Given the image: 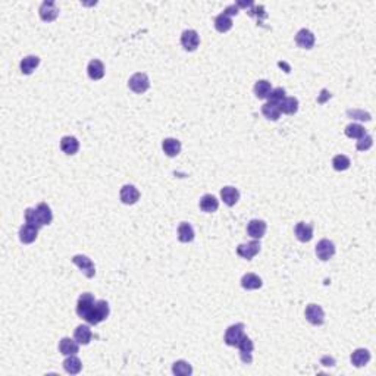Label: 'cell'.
<instances>
[{
	"mask_svg": "<svg viewBox=\"0 0 376 376\" xmlns=\"http://www.w3.org/2000/svg\"><path fill=\"white\" fill-rule=\"evenodd\" d=\"M109 313H110V309H109L107 301L106 300H97L94 307L91 309V312L88 313V316L84 320L88 325H99L100 322L107 319Z\"/></svg>",
	"mask_w": 376,
	"mask_h": 376,
	"instance_id": "obj_1",
	"label": "cell"
},
{
	"mask_svg": "<svg viewBox=\"0 0 376 376\" xmlns=\"http://www.w3.org/2000/svg\"><path fill=\"white\" fill-rule=\"evenodd\" d=\"M128 87H129L134 93L143 94V93H146V91L150 88V80H148V77H147L144 72H137V74H134V75L129 78Z\"/></svg>",
	"mask_w": 376,
	"mask_h": 376,
	"instance_id": "obj_2",
	"label": "cell"
},
{
	"mask_svg": "<svg viewBox=\"0 0 376 376\" xmlns=\"http://www.w3.org/2000/svg\"><path fill=\"white\" fill-rule=\"evenodd\" d=\"M96 301H97V300L94 298L93 294H90V292L81 294L80 298H78V303H77V314H78L81 319H85V317L88 316V313L91 312V309L94 307Z\"/></svg>",
	"mask_w": 376,
	"mask_h": 376,
	"instance_id": "obj_3",
	"label": "cell"
},
{
	"mask_svg": "<svg viewBox=\"0 0 376 376\" xmlns=\"http://www.w3.org/2000/svg\"><path fill=\"white\" fill-rule=\"evenodd\" d=\"M244 323H235V325H231L227 332H225V344L230 345V347H237L238 342L241 341V338L244 336Z\"/></svg>",
	"mask_w": 376,
	"mask_h": 376,
	"instance_id": "obj_4",
	"label": "cell"
},
{
	"mask_svg": "<svg viewBox=\"0 0 376 376\" xmlns=\"http://www.w3.org/2000/svg\"><path fill=\"white\" fill-rule=\"evenodd\" d=\"M39 12H40V18L44 22H52L59 17V8L56 6V2H53V0H44Z\"/></svg>",
	"mask_w": 376,
	"mask_h": 376,
	"instance_id": "obj_5",
	"label": "cell"
},
{
	"mask_svg": "<svg viewBox=\"0 0 376 376\" xmlns=\"http://www.w3.org/2000/svg\"><path fill=\"white\" fill-rule=\"evenodd\" d=\"M181 44L187 52H194L200 44V37L196 30H185L181 36Z\"/></svg>",
	"mask_w": 376,
	"mask_h": 376,
	"instance_id": "obj_6",
	"label": "cell"
},
{
	"mask_svg": "<svg viewBox=\"0 0 376 376\" xmlns=\"http://www.w3.org/2000/svg\"><path fill=\"white\" fill-rule=\"evenodd\" d=\"M72 263L77 265V266L81 269V272H83L87 278H94V275H96V266H94V263L91 262L90 257H87V256H84V254H77V256L72 257Z\"/></svg>",
	"mask_w": 376,
	"mask_h": 376,
	"instance_id": "obj_7",
	"label": "cell"
},
{
	"mask_svg": "<svg viewBox=\"0 0 376 376\" xmlns=\"http://www.w3.org/2000/svg\"><path fill=\"white\" fill-rule=\"evenodd\" d=\"M306 319L314 326H320L325 322V312L319 304H309L306 307Z\"/></svg>",
	"mask_w": 376,
	"mask_h": 376,
	"instance_id": "obj_8",
	"label": "cell"
},
{
	"mask_svg": "<svg viewBox=\"0 0 376 376\" xmlns=\"http://www.w3.org/2000/svg\"><path fill=\"white\" fill-rule=\"evenodd\" d=\"M260 251V243L259 240H253V241H249V243H244V244H240L237 247V254L243 259H247V260H251L256 254H259Z\"/></svg>",
	"mask_w": 376,
	"mask_h": 376,
	"instance_id": "obj_9",
	"label": "cell"
},
{
	"mask_svg": "<svg viewBox=\"0 0 376 376\" xmlns=\"http://www.w3.org/2000/svg\"><path fill=\"white\" fill-rule=\"evenodd\" d=\"M334 254H335V244H334L332 241L323 238V240H320V241L317 243V246H316V256H317L320 260L326 262V260H329L331 257H334Z\"/></svg>",
	"mask_w": 376,
	"mask_h": 376,
	"instance_id": "obj_10",
	"label": "cell"
},
{
	"mask_svg": "<svg viewBox=\"0 0 376 376\" xmlns=\"http://www.w3.org/2000/svg\"><path fill=\"white\" fill-rule=\"evenodd\" d=\"M268 230V225L265 221L262 219H251L247 225V234L253 238V240H260L265 237Z\"/></svg>",
	"mask_w": 376,
	"mask_h": 376,
	"instance_id": "obj_11",
	"label": "cell"
},
{
	"mask_svg": "<svg viewBox=\"0 0 376 376\" xmlns=\"http://www.w3.org/2000/svg\"><path fill=\"white\" fill-rule=\"evenodd\" d=\"M314 42H316L314 34H313L310 30H307V28H301V30L297 33V36H295V43H297V46L301 47V49H306V50H310V49L314 46Z\"/></svg>",
	"mask_w": 376,
	"mask_h": 376,
	"instance_id": "obj_12",
	"label": "cell"
},
{
	"mask_svg": "<svg viewBox=\"0 0 376 376\" xmlns=\"http://www.w3.org/2000/svg\"><path fill=\"white\" fill-rule=\"evenodd\" d=\"M238 348H240V355H241V360L246 363V364H250L251 361H253V355H251V353H253V350H254V344H253V341L249 338V336H243L241 338V341L238 342V345H237Z\"/></svg>",
	"mask_w": 376,
	"mask_h": 376,
	"instance_id": "obj_13",
	"label": "cell"
},
{
	"mask_svg": "<svg viewBox=\"0 0 376 376\" xmlns=\"http://www.w3.org/2000/svg\"><path fill=\"white\" fill-rule=\"evenodd\" d=\"M138 199H140V191L134 185L126 184L121 188V202L124 205H135Z\"/></svg>",
	"mask_w": 376,
	"mask_h": 376,
	"instance_id": "obj_14",
	"label": "cell"
},
{
	"mask_svg": "<svg viewBox=\"0 0 376 376\" xmlns=\"http://www.w3.org/2000/svg\"><path fill=\"white\" fill-rule=\"evenodd\" d=\"M39 230L37 227H33L30 224H24L21 228H20V240L21 243L24 244H31L37 240V235H39Z\"/></svg>",
	"mask_w": 376,
	"mask_h": 376,
	"instance_id": "obj_15",
	"label": "cell"
},
{
	"mask_svg": "<svg viewBox=\"0 0 376 376\" xmlns=\"http://www.w3.org/2000/svg\"><path fill=\"white\" fill-rule=\"evenodd\" d=\"M221 197H222V200H224V203H225L227 206L232 208V206H235V205L238 203V200H240V191L237 190L235 187L228 185V187H224L222 190H221Z\"/></svg>",
	"mask_w": 376,
	"mask_h": 376,
	"instance_id": "obj_16",
	"label": "cell"
},
{
	"mask_svg": "<svg viewBox=\"0 0 376 376\" xmlns=\"http://www.w3.org/2000/svg\"><path fill=\"white\" fill-rule=\"evenodd\" d=\"M295 237L298 238V241L301 243H309L313 238V225L312 224H306V222H298L295 225Z\"/></svg>",
	"mask_w": 376,
	"mask_h": 376,
	"instance_id": "obj_17",
	"label": "cell"
},
{
	"mask_svg": "<svg viewBox=\"0 0 376 376\" xmlns=\"http://www.w3.org/2000/svg\"><path fill=\"white\" fill-rule=\"evenodd\" d=\"M78 350H80V344L77 342V339H72L69 336L62 338L59 342V351L63 355H74L78 353Z\"/></svg>",
	"mask_w": 376,
	"mask_h": 376,
	"instance_id": "obj_18",
	"label": "cell"
},
{
	"mask_svg": "<svg viewBox=\"0 0 376 376\" xmlns=\"http://www.w3.org/2000/svg\"><path fill=\"white\" fill-rule=\"evenodd\" d=\"M61 148H62V151L65 154L72 156V154H75L80 150V141L75 137H72V135H65L61 140Z\"/></svg>",
	"mask_w": 376,
	"mask_h": 376,
	"instance_id": "obj_19",
	"label": "cell"
},
{
	"mask_svg": "<svg viewBox=\"0 0 376 376\" xmlns=\"http://www.w3.org/2000/svg\"><path fill=\"white\" fill-rule=\"evenodd\" d=\"M87 72H88V77L94 81H99L104 77V65L102 61L99 59H93L90 61L88 63V68H87Z\"/></svg>",
	"mask_w": 376,
	"mask_h": 376,
	"instance_id": "obj_20",
	"label": "cell"
},
{
	"mask_svg": "<svg viewBox=\"0 0 376 376\" xmlns=\"http://www.w3.org/2000/svg\"><path fill=\"white\" fill-rule=\"evenodd\" d=\"M36 213H37V219H39V224L40 227H44V225H49L52 221H53V213H52V209L46 205V203H40L37 208H36Z\"/></svg>",
	"mask_w": 376,
	"mask_h": 376,
	"instance_id": "obj_21",
	"label": "cell"
},
{
	"mask_svg": "<svg viewBox=\"0 0 376 376\" xmlns=\"http://www.w3.org/2000/svg\"><path fill=\"white\" fill-rule=\"evenodd\" d=\"M40 65V58L39 56H25L22 61H21V63H20V68H21V72L24 74V75H31L34 71H36V68Z\"/></svg>",
	"mask_w": 376,
	"mask_h": 376,
	"instance_id": "obj_22",
	"label": "cell"
},
{
	"mask_svg": "<svg viewBox=\"0 0 376 376\" xmlns=\"http://www.w3.org/2000/svg\"><path fill=\"white\" fill-rule=\"evenodd\" d=\"M162 148L166 156L175 157L181 153V141H178L176 138H165L162 143Z\"/></svg>",
	"mask_w": 376,
	"mask_h": 376,
	"instance_id": "obj_23",
	"label": "cell"
},
{
	"mask_svg": "<svg viewBox=\"0 0 376 376\" xmlns=\"http://www.w3.org/2000/svg\"><path fill=\"white\" fill-rule=\"evenodd\" d=\"M370 361V353L366 348H357L351 354V363L355 367H363Z\"/></svg>",
	"mask_w": 376,
	"mask_h": 376,
	"instance_id": "obj_24",
	"label": "cell"
},
{
	"mask_svg": "<svg viewBox=\"0 0 376 376\" xmlns=\"http://www.w3.org/2000/svg\"><path fill=\"white\" fill-rule=\"evenodd\" d=\"M74 338L77 339L78 344L87 345V344H90V341H91V338H93V332H91V329H90L88 325H80V326L75 329Z\"/></svg>",
	"mask_w": 376,
	"mask_h": 376,
	"instance_id": "obj_25",
	"label": "cell"
},
{
	"mask_svg": "<svg viewBox=\"0 0 376 376\" xmlns=\"http://www.w3.org/2000/svg\"><path fill=\"white\" fill-rule=\"evenodd\" d=\"M194 237H196V234H194V230L190 224H187V222L179 224V227H178V240L181 243H191L194 240Z\"/></svg>",
	"mask_w": 376,
	"mask_h": 376,
	"instance_id": "obj_26",
	"label": "cell"
},
{
	"mask_svg": "<svg viewBox=\"0 0 376 376\" xmlns=\"http://www.w3.org/2000/svg\"><path fill=\"white\" fill-rule=\"evenodd\" d=\"M219 208V202L213 194H205L200 199V209L206 213H213Z\"/></svg>",
	"mask_w": 376,
	"mask_h": 376,
	"instance_id": "obj_27",
	"label": "cell"
},
{
	"mask_svg": "<svg viewBox=\"0 0 376 376\" xmlns=\"http://www.w3.org/2000/svg\"><path fill=\"white\" fill-rule=\"evenodd\" d=\"M241 285L244 290L251 291V290H259L263 285V282H262V278L257 276L256 273H246L241 279Z\"/></svg>",
	"mask_w": 376,
	"mask_h": 376,
	"instance_id": "obj_28",
	"label": "cell"
},
{
	"mask_svg": "<svg viewBox=\"0 0 376 376\" xmlns=\"http://www.w3.org/2000/svg\"><path fill=\"white\" fill-rule=\"evenodd\" d=\"M63 369L69 375H77L83 370V363L75 354L68 355V358H65V361H63Z\"/></svg>",
	"mask_w": 376,
	"mask_h": 376,
	"instance_id": "obj_29",
	"label": "cell"
},
{
	"mask_svg": "<svg viewBox=\"0 0 376 376\" xmlns=\"http://www.w3.org/2000/svg\"><path fill=\"white\" fill-rule=\"evenodd\" d=\"M262 113L266 119L269 121H278L279 116H281V109H279V104L278 103H272V102H268L262 106Z\"/></svg>",
	"mask_w": 376,
	"mask_h": 376,
	"instance_id": "obj_30",
	"label": "cell"
},
{
	"mask_svg": "<svg viewBox=\"0 0 376 376\" xmlns=\"http://www.w3.org/2000/svg\"><path fill=\"white\" fill-rule=\"evenodd\" d=\"M279 109L281 113L285 115H294L298 110V100L295 97H285L281 103H279Z\"/></svg>",
	"mask_w": 376,
	"mask_h": 376,
	"instance_id": "obj_31",
	"label": "cell"
},
{
	"mask_svg": "<svg viewBox=\"0 0 376 376\" xmlns=\"http://www.w3.org/2000/svg\"><path fill=\"white\" fill-rule=\"evenodd\" d=\"M215 28H216V31H219V33H228V31L232 28V20H231V17L225 15L224 12L219 14V15L215 18Z\"/></svg>",
	"mask_w": 376,
	"mask_h": 376,
	"instance_id": "obj_32",
	"label": "cell"
},
{
	"mask_svg": "<svg viewBox=\"0 0 376 376\" xmlns=\"http://www.w3.org/2000/svg\"><path fill=\"white\" fill-rule=\"evenodd\" d=\"M271 91H272V85L266 80H259L254 84V94H256L257 99H268Z\"/></svg>",
	"mask_w": 376,
	"mask_h": 376,
	"instance_id": "obj_33",
	"label": "cell"
},
{
	"mask_svg": "<svg viewBox=\"0 0 376 376\" xmlns=\"http://www.w3.org/2000/svg\"><path fill=\"white\" fill-rule=\"evenodd\" d=\"M172 373L176 376H188L193 373V367L190 363H187L185 360H178L172 366Z\"/></svg>",
	"mask_w": 376,
	"mask_h": 376,
	"instance_id": "obj_34",
	"label": "cell"
},
{
	"mask_svg": "<svg viewBox=\"0 0 376 376\" xmlns=\"http://www.w3.org/2000/svg\"><path fill=\"white\" fill-rule=\"evenodd\" d=\"M364 134H367V132H366L364 126L360 125V124H350V125L345 126V135L350 137V138L358 140V138H361Z\"/></svg>",
	"mask_w": 376,
	"mask_h": 376,
	"instance_id": "obj_35",
	"label": "cell"
},
{
	"mask_svg": "<svg viewBox=\"0 0 376 376\" xmlns=\"http://www.w3.org/2000/svg\"><path fill=\"white\" fill-rule=\"evenodd\" d=\"M351 165V160L345 154H336L332 159V166L335 170H347Z\"/></svg>",
	"mask_w": 376,
	"mask_h": 376,
	"instance_id": "obj_36",
	"label": "cell"
},
{
	"mask_svg": "<svg viewBox=\"0 0 376 376\" xmlns=\"http://www.w3.org/2000/svg\"><path fill=\"white\" fill-rule=\"evenodd\" d=\"M347 115L351 118V119H357V121H366L369 122L372 119L370 113L364 112V110H360V109H348L347 110Z\"/></svg>",
	"mask_w": 376,
	"mask_h": 376,
	"instance_id": "obj_37",
	"label": "cell"
},
{
	"mask_svg": "<svg viewBox=\"0 0 376 376\" xmlns=\"http://www.w3.org/2000/svg\"><path fill=\"white\" fill-rule=\"evenodd\" d=\"M285 99V90L282 87H278V88H272L271 94L268 96V100L272 102V103H281L282 100Z\"/></svg>",
	"mask_w": 376,
	"mask_h": 376,
	"instance_id": "obj_38",
	"label": "cell"
},
{
	"mask_svg": "<svg viewBox=\"0 0 376 376\" xmlns=\"http://www.w3.org/2000/svg\"><path fill=\"white\" fill-rule=\"evenodd\" d=\"M249 15L250 17H256L257 20H259V24H262V20H265L266 17H268V14L265 12V6H256V5H253L249 11Z\"/></svg>",
	"mask_w": 376,
	"mask_h": 376,
	"instance_id": "obj_39",
	"label": "cell"
},
{
	"mask_svg": "<svg viewBox=\"0 0 376 376\" xmlns=\"http://www.w3.org/2000/svg\"><path fill=\"white\" fill-rule=\"evenodd\" d=\"M373 146V138L369 135V134H364L361 138H358V141H357V150L358 151H366V150H369L370 147Z\"/></svg>",
	"mask_w": 376,
	"mask_h": 376,
	"instance_id": "obj_40",
	"label": "cell"
},
{
	"mask_svg": "<svg viewBox=\"0 0 376 376\" xmlns=\"http://www.w3.org/2000/svg\"><path fill=\"white\" fill-rule=\"evenodd\" d=\"M25 224H30V225H33V227L42 228V227H40V224H39V219H37L36 209H33V208L25 209Z\"/></svg>",
	"mask_w": 376,
	"mask_h": 376,
	"instance_id": "obj_41",
	"label": "cell"
},
{
	"mask_svg": "<svg viewBox=\"0 0 376 376\" xmlns=\"http://www.w3.org/2000/svg\"><path fill=\"white\" fill-rule=\"evenodd\" d=\"M238 6L234 3V5H230V6H227L225 8V11H224V14L225 15H228V17H234V15H238Z\"/></svg>",
	"mask_w": 376,
	"mask_h": 376,
	"instance_id": "obj_42",
	"label": "cell"
},
{
	"mask_svg": "<svg viewBox=\"0 0 376 376\" xmlns=\"http://www.w3.org/2000/svg\"><path fill=\"white\" fill-rule=\"evenodd\" d=\"M322 364H323V366H334V364H335V360H334L332 357L325 355V357H322Z\"/></svg>",
	"mask_w": 376,
	"mask_h": 376,
	"instance_id": "obj_43",
	"label": "cell"
},
{
	"mask_svg": "<svg viewBox=\"0 0 376 376\" xmlns=\"http://www.w3.org/2000/svg\"><path fill=\"white\" fill-rule=\"evenodd\" d=\"M235 5L238 6V9H240V8H246V9H250V8L254 5V3L251 2V0H249V2H237Z\"/></svg>",
	"mask_w": 376,
	"mask_h": 376,
	"instance_id": "obj_44",
	"label": "cell"
}]
</instances>
